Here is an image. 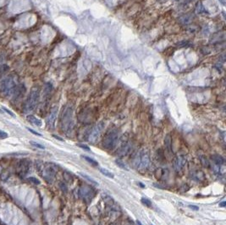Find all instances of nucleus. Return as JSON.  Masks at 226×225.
<instances>
[{
	"instance_id": "1",
	"label": "nucleus",
	"mask_w": 226,
	"mask_h": 225,
	"mask_svg": "<svg viewBox=\"0 0 226 225\" xmlns=\"http://www.w3.org/2000/svg\"><path fill=\"white\" fill-rule=\"evenodd\" d=\"M61 128L65 133H69L73 129L74 120H73V107L71 105H67L65 107L61 119H60Z\"/></svg>"
},
{
	"instance_id": "2",
	"label": "nucleus",
	"mask_w": 226,
	"mask_h": 225,
	"mask_svg": "<svg viewBox=\"0 0 226 225\" xmlns=\"http://www.w3.org/2000/svg\"><path fill=\"white\" fill-rule=\"evenodd\" d=\"M150 163V158H149V153L146 150L139 151L133 158L132 163L133 166L140 170L146 169Z\"/></svg>"
},
{
	"instance_id": "3",
	"label": "nucleus",
	"mask_w": 226,
	"mask_h": 225,
	"mask_svg": "<svg viewBox=\"0 0 226 225\" xmlns=\"http://www.w3.org/2000/svg\"><path fill=\"white\" fill-rule=\"evenodd\" d=\"M40 98V90L38 87H33L28 96V98L24 105V111L29 113L33 111L38 104Z\"/></svg>"
},
{
	"instance_id": "4",
	"label": "nucleus",
	"mask_w": 226,
	"mask_h": 225,
	"mask_svg": "<svg viewBox=\"0 0 226 225\" xmlns=\"http://www.w3.org/2000/svg\"><path fill=\"white\" fill-rule=\"evenodd\" d=\"M39 166L40 168L38 169V170L40 171V174L43 176V178L47 183H52L58 172L56 165L53 163H45L40 164Z\"/></svg>"
},
{
	"instance_id": "5",
	"label": "nucleus",
	"mask_w": 226,
	"mask_h": 225,
	"mask_svg": "<svg viewBox=\"0 0 226 225\" xmlns=\"http://www.w3.org/2000/svg\"><path fill=\"white\" fill-rule=\"evenodd\" d=\"M119 130L116 129H110L105 135L104 139H103V147L108 149V150H112L113 147H116L117 142L119 141Z\"/></svg>"
},
{
	"instance_id": "6",
	"label": "nucleus",
	"mask_w": 226,
	"mask_h": 225,
	"mask_svg": "<svg viewBox=\"0 0 226 225\" xmlns=\"http://www.w3.org/2000/svg\"><path fill=\"white\" fill-rule=\"evenodd\" d=\"M15 87V83L12 77H7L0 80V92H2L5 96L13 94Z\"/></svg>"
},
{
	"instance_id": "7",
	"label": "nucleus",
	"mask_w": 226,
	"mask_h": 225,
	"mask_svg": "<svg viewBox=\"0 0 226 225\" xmlns=\"http://www.w3.org/2000/svg\"><path fill=\"white\" fill-rule=\"evenodd\" d=\"M30 170V162L27 159H21L16 165V175L21 179L25 178Z\"/></svg>"
},
{
	"instance_id": "8",
	"label": "nucleus",
	"mask_w": 226,
	"mask_h": 225,
	"mask_svg": "<svg viewBox=\"0 0 226 225\" xmlns=\"http://www.w3.org/2000/svg\"><path fill=\"white\" fill-rule=\"evenodd\" d=\"M103 129V123H99L98 125H97L92 128V129L91 130L90 134H89V136H88V141L91 143H96V141L98 140L102 133Z\"/></svg>"
},
{
	"instance_id": "9",
	"label": "nucleus",
	"mask_w": 226,
	"mask_h": 225,
	"mask_svg": "<svg viewBox=\"0 0 226 225\" xmlns=\"http://www.w3.org/2000/svg\"><path fill=\"white\" fill-rule=\"evenodd\" d=\"M58 110L59 108L57 106L53 107L50 110V113L47 119V125L48 126L49 129H53L55 126V121H56L57 115H58Z\"/></svg>"
},
{
	"instance_id": "10",
	"label": "nucleus",
	"mask_w": 226,
	"mask_h": 225,
	"mask_svg": "<svg viewBox=\"0 0 226 225\" xmlns=\"http://www.w3.org/2000/svg\"><path fill=\"white\" fill-rule=\"evenodd\" d=\"M79 194L80 196L85 200H91V198L94 196V190L88 185H83L80 188Z\"/></svg>"
},
{
	"instance_id": "11",
	"label": "nucleus",
	"mask_w": 226,
	"mask_h": 225,
	"mask_svg": "<svg viewBox=\"0 0 226 225\" xmlns=\"http://www.w3.org/2000/svg\"><path fill=\"white\" fill-rule=\"evenodd\" d=\"M185 163H186V157L184 155H177L175 157L174 163H173V166H174L175 170L176 172L181 171L182 169L184 168Z\"/></svg>"
},
{
	"instance_id": "12",
	"label": "nucleus",
	"mask_w": 226,
	"mask_h": 225,
	"mask_svg": "<svg viewBox=\"0 0 226 225\" xmlns=\"http://www.w3.org/2000/svg\"><path fill=\"white\" fill-rule=\"evenodd\" d=\"M164 147H165L166 151L169 154L172 153V139H171V135L169 134H168L165 136V139H164Z\"/></svg>"
},
{
	"instance_id": "13",
	"label": "nucleus",
	"mask_w": 226,
	"mask_h": 225,
	"mask_svg": "<svg viewBox=\"0 0 226 225\" xmlns=\"http://www.w3.org/2000/svg\"><path fill=\"white\" fill-rule=\"evenodd\" d=\"M26 119H27V121L30 122L31 125H36V126H37V127H41L42 125H43L41 119H37V117H35V116H33V115H27V116H26Z\"/></svg>"
},
{
	"instance_id": "14",
	"label": "nucleus",
	"mask_w": 226,
	"mask_h": 225,
	"mask_svg": "<svg viewBox=\"0 0 226 225\" xmlns=\"http://www.w3.org/2000/svg\"><path fill=\"white\" fill-rule=\"evenodd\" d=\"M212 160L214 162L215 164H217V165H219V166L223 165L224 163H225V159H224L220 155H217V154L212 156Z\"/></svg>"
},
{
	"instance_id": "15",
	"label": "nucleus",
	"mask_w": 226,
	"mask_h": 225,
	"mask_svg": "<svg viewBox=\"0 0 226 225\" xmlns=\"http://www.w3.org/2000/svg\"><path fill=\"white\" fill-rule=\"evenodd\" d=\"M9 70V67L7 64H2L0 65V78L5 75Z\"/></svg>"
},
{
	"instance_id": "16",
	"label": "nucleus",
	"mask_w": 226,
	"mask_h": 225,
	"mask_svg": "<svg viewBox=\"0 0 226 225\" xmlns=\"http://www.w3.org/2000/svg\"><path fill=\"white\" fill-rule=\"evenodd\" d=\"M100 172H101V174H103L104 176H106L108 178H110V179H113L114 178V175H113V173H111L109 170H108L106 169H100Z\"/></svg>"
},
{
	"instance_id": "17",
	"label": "nucleus",
	"mask_w": 226,
	"mask_h": 225,
	"mask_svg": "<svg viewBox=\"0 0 226 225\" xmlns=\"http://www.w3.org/2000/svg\"><path fill=\"white\" fill-rule=\"evenodd\" d=\"M79 175H81L83 179H87L89 183H91V184H92V185H98V183L97 182V181H95L93 179H91L90 176H88L87 175H86V174H83V173H80Z\"/></svg>"
},
{
	"instance_id": "18",
	"label": "nucleus",
	"mask_w": 226,
	"mask_h": 225,
	"mask_svg": "<svg viewBox=\"0 0 226 225\" xmlns=\"http://www.w3.org/2000/svg\"><path fill=\"white\" fill-rule=\"evenodd\" d=\"M196 11L198 14H203V13H207L206 9L204 8V6L202 4V3H198L197 7H196Z\"/></svg>"
},
{
	"instance_id": "19",
	"label": "nucleus",
	"mask_w": 226,
	"mask_h": 225,
	"mask_svg": "<svg viewBox=\"0 0 226 225\" xmlns=\"http://www.w3.org/2000/svg\"><path fill=\"white\" fill-rule=\"evenodd\" d=\"M64 179L67 182V183H72L73 182V176L70 175L69 172H65L64 173Z\"/></svg>"
},
{
	"instance_id": "20",
	"label": "nucleus",
	"mask_w": 226,
	"mask_h": 225,
	"mask_svg": "<svg viewBox=\"0 0 226 225\" xmlns=\"http://www.w3.org/2000/svg\"><path fill=\"white\" fill-rule=\"evenodd\" d=\"M200 160H201V163L203 164V167H205V168H210V163H209L208 160L205 157H201Z\"/></svg>"
},
{
	"instance_id": "21",
	"label": "nucleus",
	"mask_w": 226,
	"mask_h": 225,
	"mask_svg": "<svg viewBox=\"0 0 226 225\" xmlns=\"http://www.w3.org/2000/svg\"><path fill=\"white\" fill-rule=\"evenodd\" d=\"M31 184H32V185H40V180L38 179H37V178H35V177H30V178H28V179H27Z\"/></svg>"
},
{
	"instance_id": "22",
	"label": "nucleus",
	"mask_w": 226,
	"mask_h": 225,
	"mask_svg": "<svg viewBox=\"0 0 226 225\" xmlns=\"http://www.w3.org/2000/svg\"><path fill=\"white\" fill-rule=\"evenodd\" d=\"M141 203H142L143 205L148 206V207H152V205H153V204H152V201L150 200H148L147 198L142 197V198L141 199Z\"/></svg>"
},
{
	"instance_id": "23",
	"label": "nucleus",
	"mask_w": 226,
	"mask_h": 225,
	"mask_svg": "<svg viewBox=\"0 0 226 225\" xmlns=\"http://www.w3.org/2000/svg\"><path fill=\"white\" fill-rule=\"evenodd\" d=\"M89 163H91L92 166H97L98 165V163L96 161V160H94V159H92V158H91V157H87V156H85V157H83Z\"/></svg>"
},
{
	"instance_id": "24",
	"label": "nucleus",
	"mask_w": 226,
	"mask_h": 225,
	"mask_svg": "<svg viewBox=\"0 0 226 225\" xmlns=\"http://www.w3.org/2000/svg\"><path fill=\"white\" fill-rule=\"evenodd\" d=\"M180 48H187L189 46H191V43L188 42H185V41H183V42H181L177 44Z\"/></svg>"
},
{
	"instance_id": "25",
	"label": "nucleus",
	"mask_w": 226,
	"mask_h": 225,
	"mask_svg": "<svg viewBox=\"0 0 226 225\" xmlns=\"http://www.w3.org/2000/svg\"><path fill=\"white\" fill-rule=\"evenodd\" d=\"M30 143L32 145V146H34V147H37V148H39V149H45V147L44 146H43V145H41V144H39V143H37V142H36V141H30Z\"/></svg>"
},
{
	"instance_id": "26",
	"label": "nucleus",
	"mask_w": 226,
	"mask_h": 225,
	"mask_svg": "<svg viewBox=\"0 0 226 225\" xmlns=\"http://www.w3.org/2000/svg\"><path fill=\"white\" fill-rule=\"evenodd\" d=\"M115 163H117V165H118L119 168H121V169H125V170H128V169L126 168V166H125V165L124 164V163H122L121 161H119V160H116Z\"/></svg>"
},
{
	"instance_id": "27",
	"label": "nucleus",
	"mask_w": 226,
	"mask_h": 225,
	"mask_svg": "<svg viewBox=\"0 0 226 225\" xmlns=\"http://www.w3.org/2000/svg\"><path fill=\"white\" fill-rule=\"evenodd\" d=\"M8 136H9V135L6 132H4L3 130H0V140L6 139V138H8Z\"/></svg>"
},
{
	"instance_id": "28",
	"label": "nucleus",
	"mask_w": 226,
	"mask_h": 225,
	"mask_svg": "<svg viewBox=\"0 0 226 225\" xmlns=\"http://www.w3.org/2000/svg\"><path fill=\"white\" fill-rule=\"evenodd\" d=\"M77 146H78L79 147H81V148L84 149V150L87 151H90V147H89L88 146H87V145H83V144H77Z\"/></svg>"
},
{
	"instance_id": "29",
	"label": "nucleus",
	"mask_w": 226,
	"mask_h": 225,
	"mask_svg": "<svg viewBox=\"0 0 226 225\" xmlns=\"http://www.w3.org/2000/svg\"><path fill=\"white\" fill-rule=\"evenodd\" d=\"M27 129L30 131V132H31L32 134H34V135H38V136H42V135L40 134V133H38V132H37V131H34L33 129H30V128H27Z\"/></svg>"
},
{
	"instance_id": "30",
	"label": "nucleus",
	"mask_w": 226,
	"mask_h": 225,
	"mask_svg": "<svg viewBox=\"0 0 226 225\" xmlns=\"http://www.w3.org/2000/svg\"><path fill=\"white\" fill-rule=\"evenodd\" d=\"M3 110H4V111L6 112V113H9V115H11V116H14V113H13L12 112H10V111H9V109H7L6 108H3Z\"/></svg>"
},
{
	"instance_id": "31",
	"label": "nucleus",
	"mask_w": 226,
	"mask_h": 225,
	"mask_svg": "<svg viewBox=\"0 0 226 225\" xmlns=\"http://www.w3.org/2000/svg\"><path fill=\"white\" fill-rule=\"evenodd\" d=\"M189 207L191 208V209H192V210H196V211H197V210H199V207L198 206H189Z\"/></svg>"
},
{
	"instance_id": "32",
	"label": "nucleus",
	"mask_w": 226,
	"mask_h": 225,
	"mask_svg": "<svg viewBox=\"0 0 226 225\" xmlns=\"http://www.w3.org/2000/svg\"><path fill=\"white\" fill-rule=\"evenodd\" d=\"M225 204H226L225 201H223V202H221V203L219 204V206H222V207H225Z\"/></svg>"
},
{
	"instance_id": "33",
	"label": "nucleus",
	"mask_w": 226,
	"mask_h": 225,
	"mask_svg": "<svg viewBox=\"0 0 226 225\" xmlns=\"http://www.w3.org/2000/svg\"><path fill=\"white\" fill-rule=\"evenodd\" d=\"M55 139H58V140H59V141H63V139H61V138H59V136H57V135H53Z\"/></svg>"
},
{
	"instance_id": "34",
	"label": "nucleus",
	"mask_w": 226,
	"mask_h": 225,
	"mask_svg": "<svg viewBox=\"0 0 226 225\" xmlns=\"http://www.w3.org/2000/svg\"><path fill=\"white\" fill-rule=\"evenodd\" d=\"M219 1L223 5H225V0H219Z\"/></svg>"
},
{
	"instance_id": "35",
	"label": "nucleus",
	"mask_w": 226,
	"mask_h": 225,
	"mask_svg": "<svg viewBox=\"0 0 226 225\" xmlns=\"http://www.w3.org/2000/svg\"><path fill=\"white\" fill-rule=\"evenodd\" d=\"M136 224H137V225H142L141 224V223L140 221H138V220L136 221Z\"/></svg>"
},
{
	"instance_id": "36",
	"label": "nucleus",
	"mask_w": 226,
	"mask_h": 225,
	"mask_svg": "<svg viewBox=\"0 0 226 225\" xmlns=\"http://www.w3.org/2000/svg\"><path fill=\"white\" fill-rule=\"evenodd\" d=\"M0 113H3V111H2L1 109H0Z\"/></svg>"
},
{
	"instance_id": "37",
	"label": "nucleus",
	"mask_w": 226,
	"mask_h": 225,
	"mask_svg": "<svg viewBox=\"0 0 226 225\" xmlns=\"http://www.w3.org/2000/svg\"><path fill=\"white\" fill-rule=\"evenodd\" d=\"M109 225H113V224H109Z\"/></svg>"
},
{
	"instance_id": "38",
	"label": "nucleus",
	"mask_w": 226,
	"mask_h": 225,
	"mask_svg": "<svg viewBox=\"0 0 226 225\" xmlns=\"http://www.w3.org/2000/svg\"><path fill=\"white\" fill-rule=\"evenodd\" d=\"M152 225H153V224H152Z\"/></svg>"
}]
</instances>
